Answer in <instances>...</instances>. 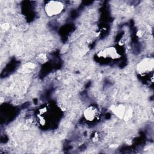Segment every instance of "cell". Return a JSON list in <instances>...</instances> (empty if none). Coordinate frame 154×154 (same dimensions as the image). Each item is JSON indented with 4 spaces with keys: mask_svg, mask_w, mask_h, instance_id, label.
Segmentation results:
<instances>
[{
    "mask_svg": "<svg viewBox=\"0 0 154 154\" xmlns=\"http://www.w3.org/2000/svg\"><path fill=\"white\" fill-rule=\"evenodd\" d=\"M110 109L116 117L124 121L130 120L133 117L134 111L130 105L119 103L112 105Z\"/></svg>",
    "mask_w": 154,
    "mask_h": 154,
    "instance_id": "obj_1",
    "label": "cell"
},
{
    "mask_svg": "<svg viewBox=\"0 0 154 154\" xmlns=\"http://www.w3.org/2000/svg\"><path fill=\"white\" fill-rule=\"evenodd\" d=\"M154 67V61L152 58H145L141 60L136 66V72L138 75L144 76L152 73Z\"/></svg>",
    "mask_w": 154,
    "mask_h": 154,
    "instance_id": "obj_2",
    "label": "cell"
},
{
    "mask_svg": "<svg viewBox=\"0 0 154 154\" xmlns=\"http://www.w3.org/2000/svg\"><path fill=\"white\" fill-rule=\"evenodd\" d=\"M64 8V4L59 1H50L45 5V13L49 17H55L60 14Z\"/></svg>",
    "mask_w": 154,
    "mask_h": 154,
    "instance_id": "obj_3",
    "label": "cell"
},
{
    "mask_svg": "<svg viewBox=\"0 0 154 154\" xmlns=\"http://www.w3.org/2000/svg\"><path fill=\"white\" fill-rule=\"evenodd\" d=\"M97 55L100 58L102 57L103 58L111 59H117L120 57V54L118 52L117 49L115 47L112 46L103 49L98 53Z\"/></svg>",
    "mask_w": 154,
    "mask_h": 154,
    "instance_id": "obj_4",
    "label": "cell"
},
{
    "mask_svg": "<svg viewBox=\"0 0 154 154\" xmlns=\"http://www.w3.org/2000/svg\"><path fill=\"white\" fill-rule=\"evenodd\" d=\"M83 114L86 120L88 122H94L99 117V111L97 107L91 105L85 109Z\"/></svg>",
    "mask_w": 154,
    "mask_h": 154,
    "instance_id": "obj_5",
    "label": "cell"
}]
</instances>
